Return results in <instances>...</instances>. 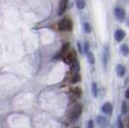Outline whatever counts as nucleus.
Wrapping results in <instances>:
<instances>
[{
    "mask_svg": "<svg viewBox=\"0 0 129 128\" xmlns=\"http://www.w3.org/2000/svg\"><path fill=\"white\" fill-rule=\"evenodd\" d=\"M88 127L89 128L93 127V122H92V120H90V121H89V123H88Z\"/></svg>",
    "mask_w": 129,
    "mask_h": 128,
    "instance_id": "21",
    "label": "nucleus"
},
{
    "mask_svg": "<svg viewBox=\"0 0 129 128\" xmlns=\"http://www.w3.org/2000/svg\"><path fill=\"white\" fill-rule=\"evenodd\" d=\"M126 24H127V26L129 27V18L127 19V21H126Z\"/></svg>",
    "mask_w": 129,
    "mask_h": 128,
    "instance_id": "23",
    "label": "nucleus"
},
{
    "mask_svg": "<svg viewBox=\"0 0 129 128\" xmlns=\"http://www.w3.org/2000/svg\"><path fill=\"white\" fill-rule=\"evenodd\" d=\"M87 55V58H88V61H89V63L91 65H93L94 64V57H93V54L91 53V51L89 50L88 52L86 53Z\"/></svg>",
    "mask_w": 129,
    "mask_h": 128,
    "instance_id": "12",
    "label": "nucleus"
},
{
    "mask_svg": "<svg viewBox=\"0 0 129 128\" xmlns=\"http://www.w3.org/2000/svg\"><path fill=\"white\" fill-rule=\"evenodd\" d=\"M91 92H92V94L94 97H96L97 96V86H96V83H92L91 84Z\"/></svg>",
    "mask_w": 129,
    "mask_h": 128,
    "instance_id": "14",
    "label": "nucleus"
},
{
    "mask_svg": "<svg viewBox=\"0 0 129 128\" xmlns=\"http://www.w3.org/2000/svg\"><path fill=\"white\" fill-rule=\"evenodd\" d=\"M89 50H90V45H89L88 43H85V45H84V51H85V53H87Z\"/></svg>",
    "mask_w": 129,
    "mask_h": 128,
    "instance_id": "20",
    "label": "nucleus"
},
{
    "mask_svg": "<svg viewBox=\"0 0 129 128\" xmlns=\"http://www.w3.org/2000/svg\"><path fill=\"white\" fill-rule=\"evenodd\" d=\"M114 14H115V16H116V18L118 22H122L124 20L125 11L121 7H116L115 10H114Z\"/></svg>",
    "mask_w": 129,
    "mask_h": 128,
    "instance_id": "2",
    "label": "nucleus"
},
{
    "mask_svg": "<svg viewBox=\"0 0 129 128\" xmlns=\"http://www.w3.org/2000/svg\"><path fill=\"white\" fill-rule=\"evenodd\" d=\"M69 48H70V43H64L63 46H62V49H61V54H64L67 51H69Z\"/></svg>",
    "mask_w": 129,
    "mask_h": 128,
    "instance_id": "15",
    "label": "nucleus"
},
{
    "mask_svg": "<svg viewBox=\"0 0 129 128\" xmlns=\"http://www.w3.org/2000/svg\"><path fill=\"white\" fill-rule=\"evenodd\" d=\"M125 97H126L127 99H129V89L126 91V92H125Z\"/></svg>",
    "mask_w": 129,
    "mask_h": 128,
    "instance_id": "22",
    "label": "nucleus"
},
{
    "mask_svg": "<svg viewBox=\"0 0 129 128\" xmlns=\"http://www.w3.org/2000/svg\"><path fill=\"white\" fill-rule=\"evenodd\" d=\"M101 111L103 113H105V114H107V115H111L112 112H113V106H112V104L111 103H105L102 107H101Z\"/></svg>",
    "mask_w": 129,
    "mask_h": 128,
    "instance_id": "6",
    "label": "nucleus"
},
{
    "mask_svg": "<svg viewBox=\"0 0 129 128\" xmlns=\"http://www.w3.org/2000/svg\"><path fill=\"white\" fill-rule=\"evenodd\" d=\"M97 123L100 125V126H103V127H107L109 126V121L107 120V118L104 117H97Z\"/></svg>",
    "mask_w": 129,
    "mask_h": 128,
    "instance_id": "8",
    "label": "nucleus"
},
{
    "mask_svg": "<svg viewBox=\"0 0 129 128\" xmlns=\"http://www.w3.org/2000/svg\"><path fill=\"white\" fill-rule=\"evenodd\" d=\"M67 59H68V62H70V63H75L76 62L75 53H74L73 51H71V52L67 56Z\"/></svg>",
    "mask_w": 129,
    "mask_h": 128,
    "instance_id": "11",
    "label": "nucleus"
},
{
    "mask_svg": "<svg viewBox=\"0 0 129 128\" xmlns=\"http://www.w3.org/2000/svg\"><path fill=\"white\" fill-rule=\"evenodd\" d=\"M120 51H121V54H122L123 56H127V55L129 54L128 45H126V44H122V45L120 46Z\"/></svg>",
    "mask_w": 129,
    "mask_h": 128,
    "instance_id": "10",
    "label": "nucleus"
},
{
    "mask_svg": "<svg viewBox=\"0 0 129 128\" xmlns=\"http://www.w3.org/2000/svg\"><path fill=\"white\" fill-rule=\"evenodd\" d=\"M121 113L122 114H126L127 113V104L123 102L122 103V106H121Z\"/></svg>",
    "mask_w": 129,
    "mask_h": 128,
    "instance_id": "19",
    "label": "nucleus"
},
{
    "mask_svg": "<svg viewBox=\"0 0 129 128\" xmlns=\"http://www.w3.org/2000/svg\"><path fill=\"white\" fill-rule=\"evenodd\" d=\"M125 37V32L121 29H118L116 32H115V39L117 42H121Z\"/></svg>",
    "mask_w": 129,
    "mask_h": 128,
    "instance_id": "7",
    "label": "nucleus"
},
{
    "mask_svg": "<svg viewBox=\"0 0 129 128\" xmlns=\"http://www.w3.org/2000/svg\"><path fill=\"white\" fill-rule=\"evenodd\" d=\"M72 92H73L74 94H76V95H81V93H82L80 88H74V89L72 90Z\"/></svg>",
    "mask_w": 129,
    "mask_h": 128,
    "instance_id": "18",
    "label": "nucleus"
},
{
    "mask_svg": "<svg viewBox=\"0 0 129 128\" xmlns=\"http://www.w3.org/2000/svg\"><path fill=\"white\" fill-rule=\"evenodd\" d=\"M59 29L61 31H71L72 30V22L70 19L64 18L59 23Z\"/></svg>",
    "mask_w": 129,
    "mask_h": 128,
    "instance_id": "1",
    "label": "nucleus"
},
{
    "mask_svg": "<svg viewBox=\"0 0 129 128\" xmlns=\"http://www.w3.org/2000/svg\"><path fill=\"white\" fill-rule=\"evenodd\" d=\"M116 71H117V74H118V77H122L125 73V68H124L123 65H118L117 68H116Z\"/></svg>",
    "mask_w": 129,
    "mask_h": 128,
    "instance_id": "9",
    "label": "nucleus"
},
{
    "mask_svg": "<svg viewBox=\"0 0 129 128\" xmlns=\"http://www.w3.org/2000/svg\"><path fill=\"white\" fill-rule=\"evenodd\" d=\"M68 7V0H60L59 3V9H58V15L62 16L64 14Z\"/></svg>",
    "mask_w": 129,
    "mask_h": 128,
    "instance_id": "5",
    "label": "nucleus"
},
{
    "mask_svg": "<svg viewBox=\"0 0 129 128\" xmlns=\"http://www.w3.org/2000/svg\"><path fill=\"white\" fill-rule=\"evenodd\" d=\"M85 5H86L85 0H76V6L78 9H84Z\"/></svg>",
    "mask_w": 129,
    "mask_h": 128,
    "instance_id": "13",
    "label": "nucleus"
},
{
    "mask_svg": "<svg viewBox=\"0 0 129 128\" xmlns=\"http://www.w3.org/2000/svg\"><path fill=\"white\" fill-rule=\"evenodd\" d=\"M84 31L86 33H91V27L89 23H84Z\"/></svg>",
    "mask_w": 129,
    "mask_h": 128,
    "instance_id": "16",
    "label": "nucleus"
},
{
    "mask_svg": "<svg viewBox=\"0 0 129 128\" xmlns=\"http://www.w3.org/2000/svg\"><path fill=\"white\" fill-rule=\"evenodd\" d=\"M81 113H82V107L80 105H75L71 109V111H70V117L71 119L74 120V119H76V118H78V117H80Z\"/></svg>",
    "mask_w": 129,
    "mask_h": 128,
    "instance_id": "3",
    "label": "nucleus"
},
{
    "mask_svg": "<svg viewBox=\"0 0 129 128\" xmlns=\"http://www.w3.org/2000/svg\"><path fill=\"white\" fill-rule=\"evenodd\" d=\"M102 58H103V67H104V70H106L107 69L108 61H109V45L108 44L104 45Z\"/></svg>",
    "mask_w": 129,
    "mask_h": 128,
    "instance_id": "4",
    "label": "nucleus"
},
{
    "mask_svg": "<svg viewBox=\"0 0 129 128\" xmlns=\"http://www.w3.org/2000/svg\"><path fill=\"white\" fill-rule=\"evenodd\" d=\"M81 79L80 75L78 74V73H75L74 76H73V78H72V83H77V82H79Z\"/></svg>",
    "mask_w": 129,
    "mask_h": 128,
    "instance_id": "17",
    "label": "nucleus"
}]
</instances>
